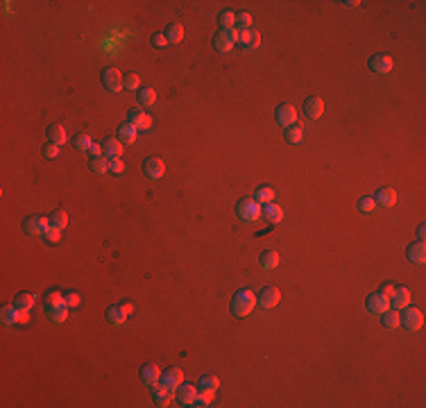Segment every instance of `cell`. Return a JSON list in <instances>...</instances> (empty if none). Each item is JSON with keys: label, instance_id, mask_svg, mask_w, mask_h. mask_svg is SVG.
<instances>
[{"label": "cell", "instance_id": "cell-1", "mask_svg": "<svg viewBox=\"0 0 426 408\" xmlns=\"http://www.w3.org/2000/svg\"><path fill=\"white\" fill-rule=\"evenodd\" d=\"M256 306V293L250 288H243L238 290L234 295V300H231V313L236 315V318H245V315L252 313V309Z\"/></svg>", "mask_w": 426, "mask_h": 408}, {"label": "cell", "instance_id": "cell-2", "mask_svg": "<svg viewBox=\"0 0 426 408\" xmlns=\"http://www.w3.org/2000/svg\"><path fill=\"white\" fill-rule=\"evenodd\" d=\"M404 313H399V325H404L406 331H420L422 325H424V315H422L420 309L408 304L406 309H402Z\"/></svg>", "mask_w": 426, "mask_h": 408}, {"label": "cell", "instance_id": "cell-3", "mask_svg": "<svg viewBox=\"0 0 426 408\" xmlns=\"http://www.w3.org/2000/svg\"><path fill=\"white\" fill-rule=\"evenodd\" d=\"M236 213H238L240 220L254 222L256 218L261 216V204L254 200V197H245V200H240L238 204H236Z\"/></svg>", "mask_w": 426, "mask_h": 408}, {"label": "cell", "instance_id": "cell-4", "mask_svg": "<svg viewBox=\"0 0 426 408\" xmlns=\"http://www.w3.org/2000/svg\"><path fill=\"white\" fill-rule=\"evenodd\" d=\"M238 41V32L231 27V30H220L216 34V39H213V45H216L218 52H229L231 48H234V43Z\"/></svg>", "mask_w": 426, "mask_h": 408}, {"label": "cell", "instance_id": "cell-5", "mask_svg": "<svg viewBox=\"0 0 426 408\" xmlns=\"http://www.w3.org/2000/svg\"><path fill=\"white\" fill-rule=\"evenodd\" d=\"M279 300H281L279 288H275V286H265L259 295H256V304L261 309H272V306L279 304Z\"/></svg>", "mask_w": 426, "mask_h": 408}, {"label": "cell", "instance_id": "cell-6", "mask_svg": "<svg viewBox=\"0 0 426 408\" xmlns=\"http://www.w3.org/2000/svg\"><path fill=\"white\" fill-rule=\"evenodd\" d=\"M102 84H104V89L116 93V91L123 89V73H120L118 68H104L102 70Z\"/></svg>", "mask_w": 426, "mask_h": 408}, {"label": "cell", "instance_id": "cell-7", "mask_svg": "<svg viewBox=\"0 0 426 408\" xmlns=\"http://www.w3.org/2000/svg\"><path fill=\"white\" fill-rule=\"evenodd\" d=\"M390 309V300H388L386 295H381V293H372V295L368 297V311L374 315H381L386 313V311Z\"/></svg>", "mask_w": 426, "mask_h": 408}, {"label": "cell", "instance_id": "cell-8", "mask_svg": "<svg viewBox=\"0 0 426 408\" xmlns=\"http://www.w3.org/2000/svg\"><path fill=\"white\" fill-rule=\"evenodd\" d=\"M127 123L134 125L138 132H145V129L152 127V118L147 116V113H143L141 109H132V111L127 113Z\"/></svg>", "mask_w": 426, "mask_h": 408}, {"label": "cell", "instance_id": "cell-9", "mask_svg": "<svg viewBox=\"0 0 426 408\" xmlns=\"http://www.w3.org/2000/svg\"><path fill=\"white\" fill-rule=\"evenodd\" d=\"M141 381L147 386V388L157 386L159 381H161V370H159V365H154V363L143 365L141 368Z\"/></svg>", "mask_w": 426, "mask_h": 408}, {"label": "cell", "instance_id": "cell-10", "mask_svg": "<svg viewBox=\"0 0 426 408\" xmlns=\"http://www.w3.org/2000/svg\"><path fill=\"white\" fill-rule=\"evenodd\" d=\"M48 227H50V218H27L23 229H25L27 236H39V234H43Z\"/></svg>", "mask_w": 426, "mask_h": 408}, {"label": "cell", "instance_id": "cell-11", "mask_svg": "<svg viewBox=\"0 0 426 408\" xmlns=\"http://www.w3.org/2000/svg\"><path fill=\"white\" fill-rule=\"evenodd\" d=\"M152 395H154V402H157V406H168V404H170V399L175 397V390L172 388H168L166 384H161V381H159L157 386H152Z\"/></svg>", "mask_w": 426, "mask_h": 408}, {"label": "cell", "instance_id": "cell-12", "mask_svg": "<svg viewBox=\"0 0 426 408\" xmlns=\"http://www.w3.org/2000/svg\"><path fill=\"white\" fill-rule=\"evenodd\" d=\"M143 170H145V175L150 179H159V177H163V172H166V163H163L159 157H152L143 163Z\"/></svg>", "mask_w": 426, "mask_h": 408}, {"label": "cell", "instance_id": "cell-13", "mask_svg": "<svg viewBox=\"0 0 426 408\" xmlns=\"http://www.w3.org/2000/svg\"><path fill=\"white\" fill-rule=\"evenodd\" d=\"M295 120H297V113H295L293 104H279V107H277V123H279L281 127H290Z\"/></svg>", "mask_w": 426, "mask_h": 408}, {"label": "cell", "instance_id": "cell-14", "mask_svg": "<svg viewBox=\"0 0 426 408\" xmlns=\"http://www.w3.org/2000/svg\"><path fill=\"white\" fill-rule=\"evenodd\" d=\"M175 395H177V402L179 404L193 406V402H195V397H197V388L195 386H188V384H181V386H177Z\"/></svg>", "mask_w": 426, "mask_h": 408}, {"label": "cell", "instance_id": "cell-15", "mask_svg": "<svg viewBox=\"0 0 426 408\" xmlns=\"http://www.w3.org/2000/svg\"><path fill=\"white\" fill-rule=\"evenodd\" d=\"M370 70L372 73H379V75H386L392 70V59L388 54H374L372 59H370Z\"/></svg>", "mask_w": 426, "mask_h": 408}, {"label": "cell", "instance_id": "cell-16", "mask_svg": "<svg viewBox=\"0 0 426 408\" xmlns=\"http://www.w3.org/2000/svg\"><path fill=\"white\" fill-rule=\"evenodd\" d=\"M161 384H166L168 388L177 390V386L184 384V374H181L179 368H170V370H166V372L161 374Z\"/></svg>", "mask_w": 426, "mask_h": 408}, {"label": "cell", "instance_id": "cell-17", "mask_svg": "<svg viewBox=\"0 0 426 408\" xmlns=\"http://www.w3.org/2000/svg\"><path fill=\"white\" fill-rule=\"evenodd\" d=\"M304 111H306V116H309L311 120H318L320 116L324 113L322 98H309V100H306V104H304Z\"/></svg>", "mask_w": 426, "mask_h": 408}, {"label": "cell", "instance_id": "cell-18", "mask_svg": "<svg viewBox=\"0 0 426 408\" xmlns=\"http://www.w3.org/2000/svg\"><path fill=\"white\" fill-rule=\"evenodd\" d=\"M138 136V129L134 127V125L129 123H123L120 127H118V141L123 143V145H129V143H134Z\"/></svg>", "mask_w": 426, "mask_h": 408}, {"label": "cell", "instance_id": "cell-19", "mask_svg": "<svg viewBox=\"0 0 426 408\" xmlns=\"http://www.w3.org/2000/svg\"><path fill=\"white\" fill-rule=\"evenodd\" d=\"M0 315H2V322H5V325H16V322H23V311H18L14 304L2 306Z\"/></svg>", "mask_w": 426, "mask_h": 408}, {"label": "cell", "instance_id": "cell-20", "mask_svg": "<svg viewBox=\"0 0 426 408\" xmlns=\"http://www.w3.org/2000/svg\"><path fill=\"white\" fill-rule=\"evenodd\" d=\"M390 300H392V306H395V309L402 311L411 304V293H408V288H395Z\"/></svg>", "mask_w": 426, "mask_h": 408}, {"label": "cell", "instance_id": "cell-21", "mask_svg": "<svg viewBox=\"0 0 426 408\" xmlns=\"http://www.w3.org/2000/svg\"><path fill=\"white\" fill-rule=\"evenodd\" d=\"M238 41L245 45V48H256V45L261 43V34L256 30H252V27L250 30H240L238 32Z\"/></svg>", "mask_w": 426, "mask_h": 408}, {"label": "cell", "instance_id": "cell-22", "mask_svg": "<svg viewBox=\"0 0 426 408\" xmlns=\"http://www.w3.org/2000/svg\"><path fill=\"white\" fill-rule=\"evenodd\" d=\"M374 202L377 204H381V207H392L395 202H397V193H395V188H381V191L377 193V197H374Z\"/></svg>", "mask_w": 426, "mask_h": 408}, {"label": "cell", "instance_id": "cell-23", "mask_svg": "<svg viewBox=\"0 0 426 408\" xmlns=\"http://www.w3.org/2000/svg\"><path fill=\"white\" fill-rule=\"evenodd\" d=\"M408 261H413V263H424L426 261V245L424 243H413L411 247H408Z\"/></svg>", "mask_w": 426, "mask_h": 408}, {"label": "cell", "instance_id": "cell-24", "mask_svg": "<svg viewBox=\"0 0 426 408\" xmlns=\"http://www.w3.org/2000/svg\"><path fill=\"white\" fill-rule=\"evenodd\" d=\"M263 216H265V220L268 222L277 225V222H281V218H284V211H281V207H277V204L268 202V204H263Z\"/></svg>", "mask_w": 426, "mask_h": 408}, {"label": "cell", "instance_id": "cell-25", "mask_svg": "<svg viewBox=\"0 0 426 408\" xmlns=\"http://www.w3.org/2000/svg\"><path fill=\"white\" fill-rule=\"evenodd\" d=\"M102 148H104V157L116 159V157L123 154V143L118 141V138H107V141L102 143Z\"/></svg>", "mask_w": 426, "mask_h": 408}, {"label": "cell", "instance_id": "cell-26", "mask_svg": "<svg viewBox=\"0 0 426 408\" xmlns=\"http://www.w3.org/2000/svg\"><path fill=\"white\" fill-rule=\"evenodd\" d=\"M107 320L111 322V325L120 327V325H125V320H127V313L123 311V306H109V309H107Z\"/></svg>", "mask_w": 426, "mask_h": 408}, {"label": "cell", "instance_id": "cell-27", "mask_svg": "<svg viewBox=\"0 0 426 408\" xmlns=\"http://www.w3.org/2000/svg\"><path fill=\"white\" fill-rule=\"evenodd\" d=\"M197 386H200V390H206V393H216V390L220 388V379H218L216 374H204Z\"/></svg>", "mask_w": 426, "mask_h": 408}, {"label": "cell", "instance_id": "cell-28", "mask_svg": "<svg viewBox=\"0 0 426 408\" xmlns=\"http://www.w3.org/2000/svg\"><path fill=\"white\" fill-rule=\"evenodd\" d=\"M66 306V300L61 293H57V290H52L48 297H45V311H54V309H64Z\"/></svg>", "mask_w": 426, "mask_h": 408}, {"label": "cell", "instance_id": "cell-29", "mask_svg": "<svg viewBox=\"0 0 426 408\" xmlns=\"http://www.w3.org/2000/svg\"><path fill=\"white\" fill-rule=\"evenodd\" d=\"M279 266V254H277L275 250H265L263 254H261V268H265V270H272V268Z\"/></svg>", "mask_w": 426, "mask_h": 408}, {"label": "cell", "instance_id": "cell-30", "mask_svg": "<svg viewBox=\"0 0 426 408\" xmlns=\"http://www.w3.org/2000/svg\"><path fill=\"white\" fill-rule=\"evenodd\" d=\"M48 138H50V143L61 145V143H66L68 134H66V129L61 127V125H52V127H48Z\"/></svg>", "mask_w": 426, "mask_h": 408}, {"label": "cell", "instance_id": "cell-31", "mask_svg": "<svg viewBox=\"0 0 426 408\" xmlns=\"http://www.w3.org/2000/svg\"><path fill=\"white\" fill-rule=\"evenodd\" d=\"M166 39H168V43H179L184 39V27H181V23H170V27L166 30Z\"/></svg>", "mask_w": 426, "mask_h": 408}, {"label": "cell", "instance_id": "cell-32", "mask_svg": "<svg viewBox=\"0 0 426 408\" xmlns=\"http://www.w3.org/2000/svg\"><path fill=\"white\" fill-rule=\"evenodd\" d=\"M32 304H34V295H32V293H20V295L14 300V306L18 311H29Z\"/></svg>", "mask_w": 426, "mask_h": 408}, {"label": "cell", "instance_id": "cell-33", "mask_svg": "<svg viewBox=\"0 0 426 408\" xmlns=\"http://www.w3.org/2000/svg\"><path fill=\"white\" fill-rule=\"evenodd\" d=\"M91 170L95 172V175H104V172L109 170V159L104 157H91Z\"/></svg>", "mask_w": 426, "mask_h": 408}, {"label": "cell", "instance_id": "cell-34", "mask_svg": "<svg viewBox=\"0 0 426 408\" xmlns=\"http://www.w3.org/2000/svg\"><path fill=\"white\" fill-rule=\"evenodd\" d=\"M381 315H383V327H388V329H397V327H399V313H397V309H395V311L388 309L386 313H381Z\"/></svg>", "mask_w": 426, "mask_h": 408}, {"label": "cell", "instance_id": "cell-35", "mask_svg": "<svg viewBox=\"0 0 426 408\" xmlns=\"http://www.w3.org/2000/svg\"><path fill=\"white\" fill-rule=\"evenodd\" d=\"M254 200L259 202V204H268V202L275 200V191H272V188H268V186H261L259 191H256Z\"/></svg>", "mask_w": 426, "mask_h": 408}, {"label": "cell", "instance_id": "cell-36", "mask_svg": "<svg viewBox=\"0 0 426 408\" xmlns=\"http://www.w3.org/2000/svg\"><path fill=\"white\" fill-rule=\"evenodd\" d=\"M284 136H286V141L295 145V143H299V141L304 138V129H299V127H295V125H290V127H286Z\"/></svg>", "mask_w": 426, "mask_h": 408}, {"label": "cell", "instance_id": "cell-37", "mask_svg": "<svg viewBox=\"0 0 426 408\" xmlns=\"http://www.w3.org/2000/svg\"><path fill=\"white\" fill-rule=\"evenodd\" d=\"M50 225L57 227V229H64V227L68 225V213L66 211H54L52 216H50Z\"/></svg>", "mask_w": 426, "mask_h": 408}, {"label": "cell", "instance_id": "cell-38", "mask_svg": "<svg viewBox=\"0 0 426 408\" xmlns=\"http://www.w3.org/2000/svg\"><path fill=\"white\" fill-rule=\"evenodd\" d=\"M138 84H141V77H138L136 73L123 75V86H125L127 91H136V89H138Z\"/></svg>", "mask_w": 426, "mask_h": 408}, {"label": "cell", "instance_id": "cell-39", "mask_svg": "<svg viewBox=\"0 0 426 408\" xmlns=\"http://www.w3.org/2000/svg\"><path fill=\"white\" fill-rule=\"evenodd\" d=\"M218 23L222 25V30H231L236 25V14H231V11H222L220 16H218Z\"/></svg>", "mask_w": 426, "mask_h": 408}, {"label": "cell", "instance_id": "cell-40", "mask_svg": "<svg viewBox=\"0 0 426 408\" xmlns=\"http://www.w3.org/2000/svg\"><path fill=\"white\" fill-rule=\"evenodd\" d=\"M91 145H93V141H91V136H88V134H79V136H75V148H77V150L88 152V150H91Z\"/></svg>", "mask_w": 426, "mask_h": 408}, {"label": "cell", "instance_id": "cell-41", "mask_svg": "<svg viewBox=\"0 0 426 408\" xmlns=\"http://www.w3.org/2000/svg\"><path fill=\"white\" fill-rule=\"evenodd\" d=\"M154 100H157V93H154V89H150V86L141 89V95H138V102H141V104H154Z\"/></svg>", "mask_w": 426, "mask_h": 408}, {"label": "cell", "instance_id": "cell-42", "mask_svg": "<svg viewBox=\"0 0 426 408\" xmlns=\"http://www.w3.org/2000/svg\"><path fill=\"white\" fill-rule=\"evenodd\" d=\"M236 25H238L240 30H250L252 27V14L243 11V14H236Z\"/></svg>", "mask_w": 426, "mask_h": 408}, {"label": "cell", "instance_id": "cell-43", "mask_svg": "<svg viewBox=\"0 0 426 408\" xmlns=\"http://www.w3.org/2000/svg\"><path fill=\"white\" fill-rule=\"evenodd\" d=\"M48 313V318L52 320V322H64L66 318H68V311H66V306L64 309H54V311H45Z\"/></svg>", "mask_w": 426, "mask_h": 408}, {"label": "cell", "instance_id": "cell-44", "mask_svg": "<svg viewBox=\"0 0 426 408\" xmlns=\"http://www.w3.org/2000/svg\"><path fill=\"white\" fill-rule=\"evenodd\" d=\"M43 236H45V241L48 243H59V238H61V229H57V227L50 225L48 229L43 231Z\"/></svg>", "mask_w": 426, "mask_h": 408}, {"label": "cell", "instance_id": "cell-45", "mask_svg": "<svg viewBox=\"0 0 426 408\" xmlns=\"http://www.w3.org/2000/svg\"><path fill=\"white\" fill-rule=\"evenodd\" d=\"M109 170L116 172V175H123V172H125V161L120 157L111 159V161H109Z\"/></svg>", "mask_w": 426, "mask_h": 408}, {"label": "cell", "instance_id": "cell-46", "mask_svg": "<svg viewBox=\"0 0 426 408\" xmlns=\"http://www.w3.org/2000/svg\"><path fill=\"white\" fill-rule=\"evenodd\" d=\"M377 207V202H374V197H363L361 202H358V209H361V211H372V209Z\"/></svg>", "mask_w": 426, "mask_h": 408}, {"label": "cell", "instance_id": "cell-47", "mask_svg": "<svg viewBox=\"0 0 426 408\" xmlns=\"http://www.w3.org/2000/svg\"><path fill=\"white\" fill-rule=\"evenodd\" d=\"M43 154L48 159H54L59 154V145H57V143H48V145H45V150H43Z\"/></svg>", "mask_w": 426, "mask_h": 408}, {"label": "cell", "instance_id": "cell-48", "mask_svg": "<svg viewBox=\"0 0 426 408\" xmlns=\"http://www.w3.org/2000/svg\"><path fill=\"white\" fill-rule=\"evenodd\" d=\"M66 300V306H77L79 304V295L77 293H68V295H64Z\"/></svg>", "mask_w": 426, "mask_h": 408}, {"label": "cell", "instance_id": "cell-49", "mask_svg": "<svg viewBox=\"0 0 426 408\" xmlns=\"http://www.w3.org/2000/svg\"><path fill=\"white\" fill-rule=\"evenodd\" d=\"M152 43L157 45V48H163V45H168L166 34H154V36H152Z\"/></svg>", "mask_w": 426, "mask_h": 408}, {"label": "cell", "instance_id": "cell-50", "mask_svg": "<svg viewBox=\"0 0 426 408\" xmlns=\"http://www.w3.org/2000/svg\"><path fill=\"white\" fill-rule=\"evenodd\" d=\"M88 154H91V157H102L104 148L100 145V143H93V145H91V150H88Z\"/></svg>", "mask_w": 426, "mask_h": 408}, {"label": "cell", "instance_id": "cell-51", "mask_svg": "<svg viewBox=\"0 0 426 408\" xmlns=\"http://www.w3.org/2000/svg\"><path fill=\"white\" fill-rule=\"evenodd\" d=\"M392 293H395V286H392V284H386V286H383V290H381V295H386V297H388V300H390V297H392Z\"/></svg>", "mask_w": 426, "mask_h": 408}, {"label": "cell", "instance_id": "cell-52", "mask_svg": "<svg viewBox=\"0 0 426 408\" xmlns=\"http://www.w3.org/2000/svg\"><path fill=\"white\" fill-rule=\"evenodd\" d=\"M120 306H123V311H125L127 315H129V313H134V304H132V302H123Z\"/></svg>", "mask_w": 426, "mask_h": 408}, {"label": "cell", "instance_id": "cell-53", "mask_svg": "<svg viewBox=\"0 0 426 408\" xmlns=\"http://www.w3.org/2000/svg\"><path fill=\"white\" fill-rule=\"evenodd\" d=\"M424 236H426V229H424V227H420V231H417V238H420V243H424Z\"/></svg>", "mask_w": 426, "mask_h": 408}]
</instances>
